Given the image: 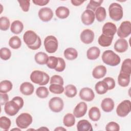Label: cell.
Listing matches in <instances>:
<instances>
[{
	"instance_id": "1",
	"label": "cell",
	"mask_w": 131,
	"mask_h": 131,
	"mask_svg": "<svg viewBox=\"0 0 131 131\" xmlns=\"http://www.w3.org/2000/svg\"><path fill=\"white\" fill-rule=\"evenodd\" d=\"M102 61L106 64L114 67L118 65L121 59L118 55L112 50H106L102 55Z\"/></svg>"
},
{
	"instance_id": "2",
	"label": "cell",
	"mask_w": 131,
	"mask_h": 131,
	"mask_svg": "<svg viewBox=\"0 0 131 131\" xmlns=\"http://www.w3.org/2000/svg\"><path fill=\"white\" fill-rule=\"evenodd\" d=\"M110 18L115 20L119 21L122 19L123 15V11L122 6L118 3H112L108 8Z\"/></svg>"
},
{
	"instance_id": "3",
	"label": "cell",
	"mask_w": 131,
	"mask_h": 131,
	"mask_svg": "<svg viewBox=\"0 0 131 131\" xmlns=\"http://www.w3.org/2000/svg\"><path fill=\"white\" fill-rule=\"evenodd\" d=\"M43 45L48 53H54L58 49V42L56 37L53 35H49L45 38Z\"/></svg>"
},
{
	"instance_id": "4",
	"label": "cell",
	"mask_w": 131,
	"mask_h": 131,
	"mask_svg": "<svg viewBox=\"0 0 131 131\" xmlns=\"http://www.w3.org/2000/svg\"><path fill=\"white\" fill-rule=\"evenodd\" d=\"M33 119L32 116L27 113L20 114L16 119V124L17 126L21 129H25L31 125L32 123Z\"/></svg>"
},
{
	"instance_id": "5",
	"label": "cell",
	"mask_w": 131,
	"mask_h": 131,
	"mask_svg": "<svg viewBox=\"0 0 131 131\" xmlns=\"http://www.w3.org/2000/svg\"><path fill=\"white\" fill-rule=\"evenodd\" d=\"M131 111V102L129 100H124L120 102L116 108V113L118 116L124 117Z\"/></svg>"
},
{
	"instance_id": "6",
	"label": "cell",
	"mask_w": 131,
	"mask_h": 131,
	"mask_svg": "<svg viewBox=\"0 0 131 131\" xmlns=\"http://www.w3.org/2000/svg\"><path fill=\"white\" fill-rule=\"evenodd\" d=\"M64 103L63 100L59 97L52 98L49 102V107L53 112L59 113L63 108Z\"/></svg>"
},
{
	"instance_id": "7",
	"label": "cell",
	"mask_w": 131,
	"mask_h": 131,
	"mask_svg": "<svg viewBox=\"0 0 131 131\" xmlns=\"http://www.w3.org/2000/svg\"><path fill=\"white\" fill-rule=\"evenodd\" d=\"M117 35L121 38L128 36L131 33V23L129 21H124L121 23L117 30Z\"/></svg>"
},
{
	"instance_id": "8",
	"label": "cell",
	"mask_w": 131,
	"mask_h": 131,
	"mask_svg": "<svg viewBox=\"0 0 131 131\" xmlns=\"http://www.w3.org/2000/svg\"><path fill=\"white\" fill-rule=\"evenodd\" d=\"M39 36L32 30H28L25 32L23 35V40L28 47L34 45L38 38Z\"/></svg>"
},
{
	"instance_id": "9",
	"label": "cell",
	"mask_w": 131,
	"mask_h": 131,
	"mask_svg": "<svg viewBox=\"0 0 131 131\" xmlns=\"http://www.w3.org/2000/svg\"><path fill=\"white\" fill-rule=\"evenodd\" d=\"M20 109V108L18 104L13 100L8 101L5 104L4 106L5 113L10 116H13L16 115Z\"/></svg>"
},
{
	"instance_id": "10",
	"label": "cell",
	"mask_w": 131,
	"mask_h": 131,
	"mask_svg": "<svg viewBox=\"0 0 131 131\" xmlns=\"http://www.w3.org/2000/svg\"><path fill=\"white\" fill-rule=\"evenodd\" d=\"M95 18V15L94 11L89 9L84 10L81 16L82 23L86 26L92 25L94 23Z\"/></svg>"
},
{
	"instance_id": "11",
	"label": "cell",
	"mask_w": 131,
	"mask_h": 131,
	"mask_svg": "<svg viewBox=\"0 0 131 131\" xmlns=\"http://www.w3.org/2000/svg\"><path fill=\"white\" fill-rule=\"evenodd\" d=\"M40 19L43 22H48L51 20L53 16L52 9L49 7H43L39 9L38 13Z\"/></svg>"
},
{
	"instance_id": "12",
	"label": "cell",
	"mask_w": 131,
	"mask_h": 131,
	"mask_svg": "<svg viewBox=\"0 0 131 131\" xmlns=\"http://www.w3.org/2000/svg\"><path fill=\"white\" fill-rule=\"evenodd\" d=\"M79 97L81 99L85 101H91L95 98V94L92 89L83 88L79 92Z\"/></svg>"
},
{
	"instance_id": "13",
	"label": "cell",
	"mask_w": 131,
	"mask_h": 131,
	"mask_svg": "<svg viewBox=\"0 0 131 131\" xmlns=\"http://www.w3.org/2000/svg\"><path fill=\"white\" fill-rule=\"evenodd\" d=\"M95 34L94 32L90 29H85L80 33V38L81 41L85 44L92 43L94 39Z\"/></svg>"
},
{
	"instance_id": "14",
	"label": "cell",
	"mask_w": 131,
	"mask_h": 131,
	"mask_svg": "<svg viewBox=\"0 0 131 131\" xmlns=\"http://www.w3.org/2000/svg\"><path fill=\"white\" fill-rule=\"evenodd\" d=\"M87 104L84 102H80L78 103L73 111V115L76 118H81L84 116L87 111Z\"/></svg>"
},
{
	"instance_id": "15",
	"label": "cell",
	"mask_w": 131,
	"mask_h": 131,
	"mask_svg": "<svg viewBox=\"0 0 131 131\" xmlns=\"http://www.w3.org/2000/svg\"><path fill=\"white\" fill-rule=\"evenodd\" d=\"M116 26L113 23L107 22L102 27V34L108 36H114L117 32Z\"/></svg>"
},
{
	"instance_id": "16",
	"label": "cell",
	"mask_w": 131,
	"mask_h": 131,
	"mask_svg": "<svg viewBox=\"0 0 131 131\" xmlns=\"http://www.w3.org/2000/svg\"><path fill=\"white\" fill-rule=\"evenodd\" d=\"M45 73L39 70L33 71L30 75L31 80L33 83L40 85L44 80Z\"/></svg>"
},
{
	"instance_id": "17",
	"label": "cell",
	"mask_w": 131,
	"mask_h": 131,
	"mask_svg": "<svg viewBox=\"0 0 131 131\" xmlns=\"http://www.w3.org/2000/svg\"><path fill=\"white\" fill-rule=\"evenodd\" d=\"M114 47L116 52L118 53H123L127 51L128 44L126 39L120 38L117 40Z\"/></svg>"
},
{
	"instance_id": "18",
	"label": "cell",
	"mask_w": 131,
	"mask_h": 131,
	"mask_svg": "<svg viewBox=\"0 0 131 131\" xmlns=\"http://www.w3.org/2000/svg\"><path fill=\"white\" fill-rule=\"evenodd\" d=\"M115 104L113 100L111 98H106L102 100L101 103L102 110L106 113L112 112L114 108Z\"/></svg>"
},
{
	"instance_id": "19",
	"label": "cell",
	"mask_w": 131,
	"mask_h": 131,
	"mask_svg": "<svg viewBox=\"0 0 131 131\" xmlns=\"http://www.w3.org/2000/svg\"><path fill=\"white\" fill-rule=\"evenodd\" d=\"M20 92L24 95L29 96L32 95L34 90V85L29 82H25L21 83L19 87Z\"/></svg>"
},
{
	"instance_id": "20",
	"label": "cell",
	"mask_w": 131,
	"mask_h": 131,
	"mask_svg": "<svg viewBox=\"0 0 131 131\" xmlns=\"http://www.w3.org/2000/svg\"><path fill=\"white\" fill-rule=\"evenodd\" d=\"M106 72V68L105 66L99 65L93 69L92 71V76L95 79H100L104 77Z\"/></svg>"
},
{
	"instance_id": "21",
	"label": "cell",
	"mask_w": 131,
	"mask_h": 131,
	"mask_svg": "<svg viewBox=\"0 0 131 131\" xmlns=\"http://www.w3.org/2000/svg\"><path fill=\"white\" fill-rule=\"evenodd\" d=\"M130 75L120 72L118 77V83L122 87L127 86L130 82Z\"/></svg>"
},
{
	"instance_id": "22",
	"label": "cell",
	"mask_w": 131,
	"mask_h": 131,
	"mask_svg": "<svg viewBox=\"0 0 131 131\" xmlns=\"http://www.w3.org/2000/svg\"><path fill=\"white\" fill-rule=\"evenodd\" d=\"M77 129L78 131H93L92 124L87 120H81L77 124Z\"/></svg>"
},
{
	"instance_id": "23",
	"label": "cell",
	"mask_w": 131,
	"mask_h": 131,
	"mask_svg": "<svg viewBox=\"0 0 131 131\" xmlns=\"http://www.w3.org/2000/svg\"><path fill=\"white\" fill-rule=\"evenodd\" d=\"M100 54V50L97 47L90 48L86 52V57L90 60H95L97 59Z\"/></svg>"
},
{
	"instance_id": "24",
	"label": "cell",
	"mask_w": 131,
	"mask_h": 131,
	"mask_svg": "<svg viewBox=\"0 0 131 131\" xmlns=\"http://www.w3.org/2000/svg\"><path fill=\"white\" fill-rule=\"evenodd\" d=\"M24 29V25L21 21L16 20L13 21L11 25V31L15 34H19L21 33Z\"/></svg>"
},
{
	"instance_id": "25",
	"label": "cell",
	"mask_w": 131,
	"mask_h": 131,
	"mask_svg": "<svg viewBox=\"0 0 131 131\" xmlns=\"http://www.w3.org/2000/svg\"><path fill=\"white\" fill-rule=\"evenodd\" d=\"M114 36H108L102 34L98 39V43L103 47H109L112 43Z\"/></svg>"
},
{
	"instance_id": "26",
	"label": "cell",
	"mask_w": 131,
	"mask_h": 131,
	"mask_svg": "<svg viewBox=\"0 0 131 131\" xmlns=\"http://www.w3.org/2000/svg\"><path fill=\"white\" fill-rule=\"evenodd\" d=\"M55 14L56 16L59 18L64 19L69 16L70 14V10L66 7L60 6L56 9Z\"/></svg>"
},
{
	"instance_id": "27",
	"label": "cell",
	"mask_w": 131,
	"mask_h": 131,
	"mask_svg": "<svg viewBox=\"0 0 131 131\" xmlns=\"http://www.w3.org/2000/svg\"><path fill=\"white\" fill-rule=\"evenodd\" d=\"M48 58V55L46 53L42 52H39L34 56V59L36 62L40 65L47 64Z\"/></svg>"
},
{
	"instance_id": "28",
	"label": "cell",
	"mask_w": 131,
	"mask_h": 131,
	"mask_svg": "<svg viewBox=\"0 0 131 131\" xmlns=\"http://www.w3.org/2000/svg\"><path fill=\"white\" fill-rule=\"evenodd\" d=\"M89 117L93 121H98L101 117V113L99 109L96 106L91 107L89 111Z\"/></svg>"
},
{
	"instance_id": "29",
	"label": "cell",
	"mask_w": 131,
	"mask_h": 131,
	"mask_svg": "<svg viewBox=\"0 0 131 131\" xmlns=\"http://www.w3.org/2000/svg\"><path fill=\"white\" fill-rule=\"evenodd\" d=\"M64 57L70 60H74L78 57V52L77 50L73 48H68L66 49L63 52Z\"/></svg>"
},
{
	"instance_id": "30",
	"label": "cell",
	"mask_w": 131,
	"mask_h": 131,
	"mask_svg": "<svg viewBox=\"0 0 131 131\" xmlns=\"http://www.w3.org/2000/svg\"><path fill=\"white\" fill-rule=\"evenodd\" d=\"M95 89L97 93L99 95L104 94L108 90L107 84L103 80L99 81L96 83L95 84Z\"/></svg>"
},
{
	"instance_id": "31",
	"label": "cell",
	"mask_w": 131,
	"mask_h": 131,
	"mask_svg": "<svg viewBox=\"0 0 131 131\" xmlns=\"http://www.w3.org/2000/svg\"><path fill=\"white\" fill-rule=\"evenodd\" d=\"M95 17L99 22L104 21L106 16V12L105 9L103 7H98L95 11Z\"/></svg>"
},
{
	"instance_id": "32",
	"label": "cell",
	"mask_w": 131,
	"mask_h": 131,
	"mask_svg": "<svg viewBox=\"0 0 131 131\" xmlns=\"http://www.w3.org/2000/svg\"><path fill=\"white\" fill-rule=\"evenodd\" d=\"M13 87L12 82L8 80H4L0 83V92L2 93H7L10 91Z\"/></svg>"
},
{
	"instance_id": "33",
	"label": "cell",
	"mask_w": 131,
	"mask_h": 131,
	"mask_svg": "<svg viewBox=\"0 0 131 131\" xmlns=\"http://www.w3.org/2000/svg\"><path fill=\"white\" fill-rule=\"evenodd\" d=\"M73 114L71 113L67 114L63 117V123L66 127H71L75 124V118Z\"/></svg>"
},
{
	"instance_id": "34",
	"label": "cell",
	"mask_w": 131,
	"mask_h": 131,
	"mask_svg": "<svg viewBox=\"0 0 131 131\" xmlns=\"http://www.w3.org/2000/svg\"><path fill=\"white\" fill-rule=\"evenodd\" d=\"M77 91L76 86L73 84H68L64 88V94L68 97H74L77 94Z\"/></svg>"
},
{
	"instance_id": "35",
	"label": "cell",
	"mask_w": 131,
	"mask_h": 131,
	"mask_svg": "<svg viewBox=\"0 0 131 131\" xmlns=\"http://www.w3.org/2000/svg\"><path fill=\"white\" fill-rule=\"evenodd\" d=\"M9 45L13 49H18L21 47V41L17 36H13L10 38Z\"/></svg>"
},
{
	"instance_id": "36",
	"label": "cell",
	"mask_w": 131,
	"mask_h": 131,
	"mask_svg": "<svg viewBox=\"0 0 131 131\" xmlns=\"http://www.w3.org/2000/svg\"><path fill=\"white\" fill-rule=\"evenodd\" d=\"M120 72H123L130 75L131 74V59L130 58H127L124 60L123 61Z\"/></svg>"
},
{
	"instance_id": "37",
	"label": "cell",
	"mask_w": 131,
	"mask_h": 131,
	"mask_svg": "<svg viewBox=\"0 0 131 131\" xmlns=\"http://www.w3.org/2000/svg\"><path fill=\"white\" fill-rule=\"evenodd\" d=\"M49 91L55 94H60L64 92V89L62 85L53 83L51 84L49 86Z\"/></svg>"
},
{
	"instance_id": "38",
	"label": "cell",
	"mask_w": 131,
	"mask_h": 131,
	"mask_svg": "<svg viewBox=\"0 0 131 131\" xmlns=\"http://www.w3.org/2000/svg\"><path fill=\"white\" fill-rule=\"evenodd\" d=\"M35 93L38 97L43 99L48 96L49 90L47 88L43 86H41L36 89Z\"/></svg>"
},
{
	"instance_id": "39",
	"label": "cell",
	"mask_w": 131,
	"mask_h": 131,
	"mask_svg": "<svg viewBox=\"0 0 131 131\" xmlns=\"http://www.w3.org/2000/svg\"><path fill=\"white\" fill-rule=\"evenodd\" d=\"M11 120L5 116H2L0 118V127L5 130H8L11 126Z\"/></svg>"
},
{
	"instance_id": "40",
	"label": "cell",
	"mask_w": 131,
	"mask_h": 131,
	"mask_svg": "<svg viewBox=\"0 0 131 131\" xmlns=\"http://www.w3.org/2000/svg\"><path fill=\"white\" fill-rule=\"evenodd\" d=\"M102 0L99 1H93L91 0L89 2L86 6V9L91 10L93 11H95L99 7H100L101 4L103 3Z\"/></svg>"
},
{
	"instance_id": "41",
	"label": "cell",
	"mask_w": 131,
	"mask_h": 131,
	"mask_svg": "<svg viewBox=\"0 0 131 131\" xmlns=\"http://www.w3.org/2000/svg\"><path fill=\"white\" fill-rule=\"evenodd\" d=\"M10 25L9 19L5 16H2L0 18V29L2 31L7 30Z\"/></svg>"
},
{
	"instance_id": "42",
	"label": "cell",
	"mask_w": 131,
	"mask_h": 131,
	"mask_svg": "<svg viewBox=\"0 0 131 131\" xmlns=\"http://www.w3.org/2000/svg\"><path fill=\"white\" fill-rule=\"evenodd\" d=\"M58 63V58L55 56H51L49 57L47 63V67L51 69H55Z\"/></svg>"
},
{
	"instance_id": "43",
	"label": "cell",
	"mask_w": 131,
	"mask_h": 131,
	"mask_svg": "<svg viewBox=\"0 0 131 131\" xmlns=\"http://www.w3.org/2000/svg\"><path fill=\"white\" fill-rule=\"evenodd\" d=\"M0 56L2 59L7 60L9 59L11 56V52L7 48H2L0 50Z\"/></svg>"
},
{
	"instance_id": "44",
	"label": "cell",
	"mask_w": 131,
	"mask_h": 131,
	"mask_svg": "<svg viewBox=\"0 0 131 131\" xmlns=\"http://www.w3.org/2000/svg\"><path fill=\"white\" fill-rule=\"evenodd\" d=\"M105 130L107 131H119L120 130V126L116 122L112 121L106 124Z\"/></svg>"
},
{
	"instance_id": "45",
	"label": "cell",
	"mask_w": 131,
	"mask_h": 131,
	"mask_svg": "<svg viewBox=\"0 0 131 131\" xmlns=\"http://www.w3.org/2000/svg\"><path fill=\"white\" fill-rule=\"evenodd\" d=\"M50 83V84L56 83V84H59L62 85H63L64 83L63 79L62 78V77L58 75H54L52 76L51 77Z\"/></svg>"
},
{
	"instance_id": "46",
	"label": "cell",
	"mask_w": 131,
	"mask_h": 131,
	"mask_svg": "<svg viewBox=\"0 0 131 131\" xmlns=\"http://www.w3.org/2000/svg\"><path fill=\"white\" fill-rule=\"evenodd\" d=\"M58 63L55 70L57 72H61L63 71L66 68V62L61 57H58Z\"/></svg>"
},
{
	"instance_id": "47",
	"label": "cell",
	"mask_w": 131,
	"mask_h": 131,
	"mask_svg": "<svg viewBox=\"0 0 131 131\" xmlns=\"http://www.w3.org/2000/svg\"><path fill=\"white\" fill-rule=\"evenodd\" d=\"M19 4V6L21 8L22 10L24 12H28L29 10L30 6V1L28 0L24 1H18Z\"/></svg>"
},
{
	"instance_id": "48",
	"label": "cell",
	"mask_w": 131,
	"mask_h": 131,
	"mask_svg": "<svg viewBox=\"0 0 131 131\" xmlns=\"http://www.w3.org/2000/svg\"><path fill=\"white\" fill-rule=\"evenodd\" d=\"M103 81H104L107 84L108 90H111L115 88V81L113 78L107 77L104 78Z\"/></svg>"
},
{
	"instance_id": "49",
	"label": "cell",
	"mask_w": 131,
	"mask_h": 131,
	"mask_svg": "<svg viewBox=\"0 0 131 131\" xmlns=\"http://www.w3.org/2000/svg\"><path fill=\"white\" fill-rule=\"evenodd\" d=\"M1 96V100H0V103L1 105H5L9 100V96L8 94L6 93H2L0 94Z\"/></svg>"
},
{
	"instance_id": "50",
	"label": "cell",
	"mask_w": 131,
	"mask_h": 131,
	"mask_svg": "<svg viewBox=\"0 0 131 131\" xmlns=\"http://www.w3.org/2000/svg\"><path fill=\"white\" fill-rule=\"evenodd\" d=\"M12 100H13V101H14L18 104V105L19 106L20 109L23 107L24 102L23 99L21 97H20L19 96H15Z\"/></svg>"
},
{
	"instance_id": "51",
	"label": "cell",
	"mask_w": 131,
	"mask_h": 131,
	"mask_svg": "<svg viewBox=\"0 0 131 131\" xmlns=\"http://www.w3.org/2000/svg\"><path fill=\"white\" fill-rule=\"evenodd\" d=\"M50 2L49 0H33L32 2L36 5L39 6H45Z\"/></svg>"
},
{
	"instance_id": "52",
	"label": "cell",
	"mask_w": 131,
	"mask_h": 131,
	"mask_svg": "<svg viewBox=\"0 0 131 131\" xmlns=\"http://www.w3.org/2000/svg\"><path fill=\"white\" fill-rule=\"evenodd\" d=\"M41 39H40V37L39 36L38 37V40L36 42V43L33 45V46H30V47H29L28 48L31 50H36L37 49H38L40 46H41Z\"/></svg>"
},
{
	"instance_id": "53",
	"label": "cell",
	"mask_w": 131,
	"mask_h": 131,
	"mask_svg": "<svg viewBox=\"0 0 131 131\" xmlns=\"http://www.w3.org/2000/svg\"><path fill=\"white\" fill-rule=\"evenodd\" d=\"M49 79H50V77L49 76V75L46 73H45V78H44V80L39 85L40 86H42V85H45L46 84H47L48 83V82H49Z\"/></svg>"
},
{
	"instance_id": "54",
	"label": "cell",
	"mask_w": 131,
	"mask_h": 131,
	"mask_svg": "<svg viewBox=\"0 0 131 131\" xmlns=\"http://www.w3.org/2000/svg\"><path fill=\"white\" fill-rule=\"evenodd\" d=\"M71 2L73 5L75 6H79L81 4H82L84 2V1H78V0H71Z\"/></svg>"
},
{
	"instance_id": "55",
	"label": "cell",
	"mask_w": 131,
	"mask_h": 131,
	"mask_svg": "<svg viewBox=\"0 0 131 131\" xmlns=\"http://www.w3.org/2000/svg\"><path fill=\"white\" fill-rule=\"evenodd\" d=\"M55 130H66L67 129L62 127H60V126H59L57 128H56L55 129Z\"/></svg>"
},
{
	"instance_id": "56",
	"label": "cell",
	"mask_w": 131,
	"mask_h": 131,
	"mask_svg": "<svg viewBox=\"0 0 131 131\" xmlns=\"http://www.w3.org/2000/svg\"><path fill=\"white\" fill-rule=\"evenodd\" d=\"M49 130V129L48 128H46V127H44V126H42V127H41V128H38L37 130Z\"/></svg>"
},
{
	"instance_id": "57",
	"label": "cell",
	"mask_w": 131,
	"mask_h": 131,
	"mask_svg": "<svg viewBox=\"0 0 131 131\" xmlns=\"http://www.w3.org/2000/svg\"><path fill=\"white\" fill-rule=\"evenodd\" d=\"M21 130V129H20V128H13V129H11V130L12 131V130Z\"/></svg>"
}]
</instances>
